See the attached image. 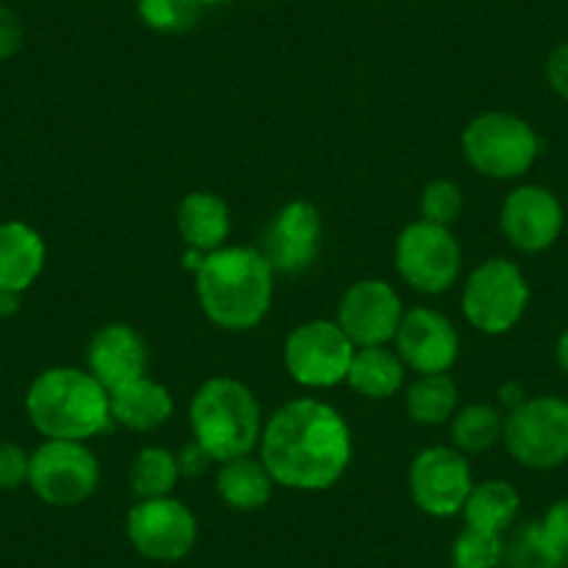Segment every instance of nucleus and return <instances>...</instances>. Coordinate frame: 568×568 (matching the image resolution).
<instances>
[{"label":"nucleus","instance_id":"obj_1","mask_svg":"<svg viewBox=\"0 0 568 568\" xmlns=\"http://www.w3.org/2000/svg\"><path fill=\"white\" fill-rule=\"evenodd\" d=\"M260 449L273 483L291 490H326L352 463V429L335 407L296 398L262 426Z\"/></svg>","mask_w":568,"mask_h":568},{"label":"nucleus","instance_id":"obj_6","mask_svg":"<svg viewBox=\"0 0 568 568\" xmlns=\"http://www.w3.org/2000/svg\"><path fill=\"white\" fill-rule=\"evenodd\" d=\"M501 440L521 466L538 471L562 466L568 460V402L560 396L527 398L507 413Z\"/></svg>","mask_w":568,"mask_h":568},{"label":"nucleus","instance_id":"obj_32","mask_svg":"<svg viewBox=\"0 0 568 568\" xmlns=\"http://www.w3.org/2000/svg\"><path fill=\"white\" fill-rule=\"evenodd\" d=\"M538 527H540V532H544L546 538H549L551 544H555L557 549L566 555L568 551V499L555 501V505L544 513V518L538 521Z\"/></svg>","mask_w":568,"mask_h":568},{"label":"nucleus","instance_id":"obj_20","mask_svg":"<svg viewBox=\"0 0 568 568\" xmlns=\"http://www.w3.org/2000/svg\"><path fill=\"white\" fill-rule=\"evenodd\" d=\"M179 232L190 248H199L204 254L223 248L229 232H232V217H229L226 201L215 193H190L184 195L176 212Z\"/></svg>","mask_w":568,"mask_h":568},{"label":"nucleus","instance_id":"obj_31","mask_svg":"<svg viewBox=\"0 0 568 568\" xmlns=\"http://www.w3.org/2000/svg\"><path fill=\"white\" fill-rule=\"evenodd\" d=\"M31 455L18 444H0V490H18L29 485Z\"/></svg>","mask_w":568,"mask_h":568},{"label":"nucleus","instance_id":"obj_26","mask_svg":"<svg viewBox=\"0 0 568 568\" xmlns=\"http://www.w3.org/2000/svg\"><path fill=\"white\" fill-rule=\"evenodd\" d=\"M505 418L490 404H468L452 415V438L460 452H485L501 438Z\"/></svg>","mask_w":568,"mask_h":568},{"label":"nucleus","instance_id":"obj_14","mask_svg":"<svg viewBox=\"0 0 568 568\" xmlns=\"http://www.w3.org/2000/svg\"><path fill=\"white\" fill-rule=\"evenodd\" d=\"M562 204L551 190L540 184H521L501 204V232L513 248L540 254L551 248L562 232Z\"/></svg>","mask_w":568,"mask_h":568},{"label":"nucleus","instance_id":"obj_9","mask_svg":"<svg viewBox=\"0 0 568 568\" xmlns=\"http://www.w3.org/2000/svg\"><path fill=\"white\" fill-rule=\"evenodd\" d=\"M98 479L101 466L81 440H45L31 455L29 485L51 507L81 505L95 494Z\"/></svg>","mask_w":568,"mask_h":568},{"label":"nucleus","instance_id":"obj_19","mask_svg":"<svg viewBox=\"0 0 568 568\" xmlns=\"http://www.w3.org/2000/svg\"><path fill=\"white\" fill-rule=\"evenodd\" d=\"M109 413L114 424L134 429V433H151L160 429L173 415V396L165 385L136 376L125 385L109 390Z\"/></svg>","mask_w":568,"mask_h":568},{"label":"nucleus","instance_id":"obj_15","mask_svg":"<svg viewBox=\"0 0 568 568\" xmlns=\"http://www.w3.org/2000/svg\"><path fill=\"white\" fill-rule=\"evenodd\" d=\"M393 341H396V354L402 363L418 374H446L460 352L452 321L426 307L404 313Z\"/></svg>","mask_w":568,"mask_h":568},{"label":"nucleus","instance_id":"obj_41","mask_svg":"<svg viewBox=\"0 0 568 568\" xmlns=\"http://www.w3.org/2000/svg\"><path fill=\"white\" fill-rule=\"evenodd\" d=\"M510 568H518V566H510Z\"/></svg>","mask_w":568,"mask_h":568},{"label":"nucleus","instance_id":"obj_21","mask_svg":"<svg viewBox=\"0 0 568 568\" xmlns=\"http://www.w3.org/2000/svg\"><path fill=\"white\" fill-rule=\"evenodd\" d=\"M273 477L265 463L254 457H234L217 471V494L234 510H260L273 496Z\"/></svg>","mask_w":568,"mask_h":568},{"label":"nucleus","instance_id":"obj_40","mask_svg":"<svg viewBox=\"0 0 568 568\" xmlns=\"http://www.w3.org/2000/svg\"><path fill=\"white\" fill-rule=\"evenodd\" d=\"M446 568H457V566H446Z\"/></svg>","mask_w":568,"mask_h":568},{"label":"nucleus","instance_id":"obj_34","mask_svg":"<svg viewBox=\"0 0 568 568\" xmlns=\"http://www.w3.org/2000/svg\"><path fill=\"white\" fill-rule=\"evenodd\" d=\"M546 81L557 95L568 101V42L557 45L546 59Z\"/></svg>","mask_w":568,"mask_h":568},{"label":"nucleus","instance_id":"obj_4","mask_svg":"<svg viewBox=\"0 0 568 568\" xmlns=\"http://www.w3.org/2000/svg\"><path fill=\"white\" fill-rule=\"evenodd\" d=\"M193 438L212 460L226 463L254 452L262 438V413L256 396L237 379L215 376L204 382L190 404Z\"/></svg>","mask_w":568,"mask_h":568},{"label":"nucleus","instance_id":"obj_24","mask_svg":"<svg viewBox=\"0 0 568 568\" xmlns=\"http://www.w3.org/2000/svg\"><path fill=\"white\" fill-rule=\"evenodd\" d=\"M457 413V385L446 374H420L407 390V415L415 424H444Z\"/></svg>","mask_w":568,"mask_h":568},{"label":"nucleus","instance_id":"obj_2","mask_svg":"<svg viewBox=\"0 0 568 568\" xmlns=\"http://www.w3.org/2000/svg\"><path fill=\"white\" fill-rule=\"evenodd\" d=\"M273 267L256 248H217L195 273L206 318L229 332L254 329L271 310Z\"/></svg>","mask_w":568,"mask_h":568},{"label":"nucleus","instance_id":"obj_8","mask_svg":"<svg viewBox=\"0 0 568 568\" xmlns=\"http://www.w3.org/2000/svg\"><path fill=\"white\" fill-rule=\"evenodd\" d=\"M463 267L455 234L429 221H415L396 240V271L413 291L435 296L449 291Z\"/></svg>","mask_w":568,"mask_h":568},{"label":"nucleus","instance_id":"obj_38","mask_svg":"<svg viewBox=\"0 0 568 568\" xmlns=\"http://www.w3.org/2000/svg\"><path fill=\"white\" fill-rule=\"evenodd\" d=\"M557 363H560V368L568 374V329L562 332L560 341H557Z\"/></svg>","mask_w":568,"mask_h":568},{"label":"nucleus","instance_id":"obj_17","mask_svg":"<svg viewBox=\"0 0 568 568\" xmlns=\"http://www.w3.org/2000/svg\"><path fill=\"white\" fill-rule=\"evenodd\" d=\"M87 365L106 390H114L136 376H145L149 352L131 326L109 324L92 335L90 348H87Z\"/></svg>","mask_w":568,"mask_h":568},{"label":"nucleus","instance_id":"obj_36","mask_svg":"<svg viewBox=\"0 0 568 568\" xmlns=\"http://www.w3.org/2000/svg\"><path fill=\"white\" fill-rule=\"evenodd\" d=\"M524 402H527V396H524V387L518 385V382H507V385L499 387V404L501 407H507V413L521 407Z\"/></svg>","mask_w":568,"mask_h":568},{"label":"nucleus","instance_id":"obj_28","mask_svg":"<svg viewBox=\"0 0 568 568\" xmlns=\"http://www.w3.org/2000/svg\"><path fill=\"white\" fill-rule=\"evenodd\" d=\"M501 557H505L501 535L468 524L452 544V566L457 568H499Z\"/></svg>","mask_w":568,"mask_h":568},{"label":"nucleus","instance_id":"obj_10","mask_svg":"<svg viewBox=\"0 0 568 568\" xmlns=\"http://www.w3.org/2000/svg\"><path fill=\"white\" fill-rule=\"evenodd\" d=\"M131 546L154 562H176L193 551L199 521L184 501L173 496L140 499L125 516Z\"/></svg>","mask_w":568,"mask_h":568},{"label":"nucleus","instance_id":"obj_29","mask_svg":"<svg viewBox=\"0 0 568 568\" xmlns=\"http://www.w3.org/2000/svg\"><path fill=\"white\" fill-rule=\"evenodd\" d=\"M420 212H424V221L449 229L463 212V190L446 179L429 182L420 195Z\"/></svg>","mask_w":568,"mask_h":568},{"label":"nucleus","instance_id":"obj_25","mask_svg":"<svg viewBox=\"0 0 568 568\" xmlns=\"http://www.w3.org/2000/svg\"><path fill=\"white\" fill-rule=\"evenodd\" d=\"M179 477H182V471H179L176 455L168 449H160V446L142 449L129 468V485L140 499H162V496H171Z\"/></svg>","mask_w":568,"mask_h":568},{"label":"nucleus","instance_id":"obj_30","mask_svg":"<svg viewBox=\"0 0 568 568\" xmlns=\"http://www.w3.org/2000/svg\"><path fill=\"white\" fill-rule=\"evenodd\" d=\"M562 551L540 532L538 524L524 529L516 544V566L518 568H557L562 562Z\"/></svg>","mask_w":568,"mask_h":568},{"label":"nucleus","instance_id":"obj_3","mask_svg":"<svg viewBox=\"0 0 568 568\" xmlns=\"http://www.w3.org/2000/svg\"><path fill=\"white\" fill-rule=\"evenodd\" d=\"M26 413L45 440H87L112 424L106 387L70 365L42 371L31 382Z\"/></svg>","mask_w":568,"mask_h":568},{"label":"nucleus","instance_id":"obj_11","mask_svg":"<svg viewBox=\"0 0 568 568\" xmlns=\"http://www.w3.org/2000/svg\"><path fill=\"white\" fill-rule=\"evenodd\" d=\"M354 343L332 321H307L296 326L284 343L287 374L304 387H335L346 382L352 368Z\"/></svg>","mask_w":568,"mask_h":568},{"label":"nucleus","instance_id":"obj_22","mask_svg":"<svg viewBox=\"0 0 568 568\" xmlns=\"http://www.w3.org/2000/svg\"><path fill=\"white\" fill-rule=\"evenodd\" d=\"M346 382L365 398H390L404 382V363L387 346L357 348Z\"/></svg>","mask_w":568,"mask_h":568},{"label":"nucleus","instance_id":"obj_27","mask_svg":"<svg viewBox=\"0 0 568 568\" xmlns=\"http://www.w3.org/2000/svg\"><path fill=\"white\" fill-rule=\"evenodd\" d=\"M204 3L201 0H136V14L149 29L162 34H182L195 29Z\"/></svg>","mask_w":568,"mask_h":568},{"label":"nucleus","instance_id":"obj_39","mask_svg":"<svg viewBox=\"0 0 568 568\" xmlns=\"http://www.w3.org/2000/svg\"><path fill=\"white\" fill-rule=\"evenodd\" d=\"M204 7H217V3H229V0H201Z\"/></svg>","mask_w":568,"mask_h":568},{"label":"nucleus","instance_id":"obj_5","mask_svg":"<svg viewBox=\"0 0 568 568\" xmlns=\"http://www.w3.org/2000/svg\"><path fill=\"white\" fill-rule=\"evenodd\" d=\"M466 160L488 179H518L535 165L540 140L527 120L507 112H485L463 131Z\"/></svg>","mask_w":568,"mask_h":568},{"label":"nucleus","instance_id":"obj_16","mask_svg":"<svg viewBox=\"0 0 568 568\" xmlns=\"http://www.w3.org/2000/svg\"><path fill=\"white\" fill-rule=\"evenodd\" d=\"M321 212L307 201L284 206L265 234V260L278 273H302L315 262L321 248Z\"/></svg>","mask_w":568,"mask_h":568},{"label":"nucleus","instance_id":"obj_37","mask_svg":"<svg viewBox=\"0 0 568 568\" xmlns=\"http://www.w3.org/2000/svg\"><path fill=\"white\" fill-rule=\"evenodd\" d=\"M20 296L23 293L0 291V318H12V315L20 313Z\"/></svg>","mask_w":568,"mask_h":568},{"label":"nucleus","instance_id":"obj_12","mask_svg":"<svg viewBox=\"0 0 568 568\" xmlns=\"http://www.w3.org/2000/svg\"><path fill=\"white\" fill-rule=\"evenodd\" d=\"M409 496L426 516L449 518L463 513L474 488L471 468L460 449L433 446L424 449L409 466Z\"/></svg>","mask_w":568,"mask_h":568},{"label":"nucleus","instance_id":"obj_7","mask_svg":"<svg viewBox=\"0 0 568 568\" xmlns=\"http://www.w3.org/2000/svg\"><path fill=\"white\" fill-rule=\"evenodd\" d=\"M529 304V284L521 267L510 260L483 262L468 276L463 291V313L474 329L485 335H505L524 318Z\"/></svg>","mask_w":568,"mask_h":568},{"label":"nucleus","instance_id":"obj_18","mask_svg":"<svg viewBox=\"0 0 568 568\" xmlns=\"http://www.w3.org/2000/svg\"><path fill=\"white\" fill-rule=\"evenodd\" d=\"M45 267V240L23 221L0 223V291L23 293Z\"/></svg>","mask_w":568,"mask_h":568},{"label":"nucleus","instance_id":"obj_35","mask_svg":"<svg viewBox=\"0 0 568 568\" xmlns=\"http://www.w3.org/2000/svg\"><path fill=\"white\" fill-rule=\"evenodd\" d=\"M176 460H179V471H182L184 477H195V474L206 471V466L212 463V457H210V452H206L204 446L193 438L182 452H179Z\"/></svg>","mask_w":568,"mask_h":568},{"label":"nucleus","instance_id":"obj_23","mask_svg":"<svg viewBox=\"0 0 568 568\" xmlns=\"http://www.w3.org/2000/svg\"><path fill=\"white\" fill-rule=\"evenodd\" d=\"M518 510H521V496L505 479H488V483L474 485L466 499V507H463L468 527L496 535H501L516 521Z\"/></svg>","mask_w":568,"mask_h":568},{"label":"nucleus","instance_id":"obj_33","mask_svg":"<svg viewBox=\"0 0 568 568\" xmlns=\"http://www.w3.org/2000/svg\"><path fill=\"white\" fill-rule=\"evenodd\" d=\"M23 45V23L9 7L0 3V62L12 59Z\"/></svg>","mask_w":568,"mask_h":568},{"label":"nucleus","instance_id":"obj_13","mask_svg":"<svg viewBox=\"0 0 568 568\" xmlns=\"http://www.w3.org/2000/svg\"><path fill=\"white\" fill-rule=\"evenodd\" d=\"M402 318V298L382 278H365V282L352 284L337 307V326L346 332L354 348L390 343Z\"/></svg>","mask_w":568,"mask_h":568}]
</instances>
